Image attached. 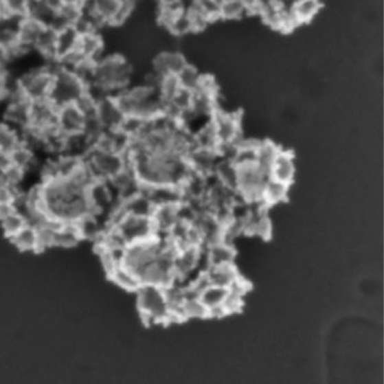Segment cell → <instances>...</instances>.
Masks as SVG:
<instances>
[{
	"mask_svg": "<svg viewBox=\"0 0 384 384\" xmlns=\"http://www.w3.org/2000/svg\"><path fill=\"white\" fill-rule=\"evenodd\" d=\"M7 159H8V163L23 169L25 172L32 168L33 165L36 163L34 152L22 142L14 150H11L10 153L7 155Z\"/></svg>",
	"mask_w": 384,
	"mask_h": 384,
	"instance_id": "836d02e7",
	"label": "cell"
},
{
	"mask_svg": "<svg viewBox=\"0 0 384 384\" xmlns=\"http://www.w3.org/2000/svg\"><path fill=\"white\" fill-rule=\"evenodd\" d=\"M194 225L199 231L202 247H210L223 240L224 224L209 211L202 212Z\"/></svg>",
	"mask_w": 384,
	"mask_h": 384,
	"instance_id": "7c38bea8",
	"label": "cell"
},
{
	"mask_svg": "<svg viewBox=\"0 0 384 384\" xmlns=\"http://www.w3.org/2000/svg\"><path fill=\"white\" fill-rule=\"evenodd\" d=\"M247 14L245 1L240 0H223L220 5V19H240Z\"/></svg>",
	"mask_w": 384,
	"mask_h": 384,
	"instance_id": "ab89813d",
	"label": "cell"
},
{
	"mask_svg": "<svg viewBox=\"0 0 384 384\" xmlns=\"http://www.w3.org/2000/svg\"><path fill=\"white\" fill-rule=\"evenodd\" d=\"M131 75V66L126 58L117 54L108 55L93 65L90 84H98L115 97L119 91L128 87Z\"/></svg>",
	"mask_w": 384,
	"mask_h": 384,
	"instance_id": "7a4b0ae2",
	"label": "cell"
},
{
	"mask_svg": "<svg viewBox=\"0 0 384 384\" xmlns=\"http://www.w3.org/2000/svg\"><path fill=\"white\" fill-rule=\"evenodd\" d=\"M108 277L113 284L120 286L121 289L126 290V291L137 292L139 286H142L139 275L126 266H123L122 264H117V267L108 275Z\"/></svg>",
	"mask_w": 384,
	"mask_h": 384,
	"instance_id": "603a6c76",
	"label": "cell"
},
{
	"mask_svg": "<svg viewBox=\"0 0 384 384\" xmlns=\"http://www.w3.org/2000/svg\"><path fill=\"white\" fill-rule=\"evenodd\" d=\"M54 80V65L52 63L33 67L18 78L19 87L31 102L47 100Z\"/></svg>",
	"mask_w": 384,
	"mask_h": 384,
	"instance_id": "5b68a950",
	"label": "cell"
},
{
	"mask_svg": "<svg viewBox=\"0 0 384 384\" xmlns=\"http://www.w3.org/2000/svg\"><path fill=\"white\" fill-rule=\"evenodd\" d=\"M185 56L179 52H161L156 56L153 62V69L155 74L161 77L170 76L179 73L187 65Z\"/></svg>",
	"mask_w": 384,
	"mask_h": 384,
	"instance_id": "e0dca14e",
	"label": "cell"
},
{
	"mask_svg": "<svg viewBox=\"0 0 384 384\" xmlns=\"http://www.w3.org/2000/svg\"><path fill=\"white\" fill-rule=\"evenodd\" d=\"M76 51L84 60L95 64L104 58L102 56L104 42H102V38L99 36L98 32L82 34L79 38Z\"/></svg>",
	"mask_w": 384,
	"mask_h": 384,
	"instance_id": "d6986e66",
	"label": "cell"
},
{
	"mask_svg": "<svg viewBox=\"0 0 384 384\" xmlns=\"http://www.w3.org/2000/svg\"><path fill=\"white\" fill-rule=\"evenodd\" d=\"M82 236L79 234L76 224L64 223L60 224L56 229L55 234V247L71 248L78 245Z\"/></svg>",
	"mask_w": 384,
	"mask_h": 384,
	"instance_id": "4dcf8cb0",
	"label": "cell"
},
{
	"mask_svg": "<svg viewBox=\"0 0 384 384\" xmlns=\"http://www.w3.org/2000/svg\"><path fill=\"white\" fill-rule=\"evenodd\" d=\"M19 190L10 185H3L0 187V203H14L18 199Z\"/></svg>",
	"mask_w": 384,
	"mask_h": 384,
	"instance_id": "f907efd6",
	"label": "cell"
},
{
	"mask_svg": "<svg viewBox=\"0 0 384 384\" xmlns=\"http://www.w3.org/2000/svg\"><path fill=\"white\" fill-rule=\"evenodd\" d=\"M79 38V33L73 27L58 32L56 38V60H60L75 52L78 47Z\"/></svg>",
	"mask_w": 384,
	"mask_h": 384,
	"instance_id": "83f0119b",
	"label": "cell"
},
{
	"mask_svg": "<svg viewBox=\"0 0 384 384\" xmlns=\"http://www.w3.org/2000/svg\"><path fill=\"white\" fill-rule=\"evenodd\" d=\"M14 211H16V209L14 203H0V222L10 216Z\"/></svg>",
	"mask_w": 384,
	"mask_h": 384,
	"instance_id": "816d5d0a",
	"label": "cell"
},
{
	"mask_svg": "<svg viewBox=\"0 0 384 384\" xmlns=\"http://www.w3.org/2000/svg\"><path fill=\"white\" fill-rule=\"evenodd\" d=\"M45 25L31 18H25L20 21L18 27V45L25 52L34 51L36 42L41 36Z\"/></svg>",
	"mask_w": 384,
	"mask_h": 384,
	"instance_id": "ac0fdd59",
	"label": "cell"
},
{
	"mask_svg": "<svg viewBox=\"0 0 384 384\" xmlns=\"http://www.w3.org/2000/svg\"><path fill=\"white\" fill-rule=\"evenodd\" d=\"M55 12L49 1H27V18L36 20L45 27H49L54 19Z\"/></svg>",
	"mask_w": 384,
	"mask_h": 384,
	"instance_id": "d6a6232c",
	"label": "cell"
},
{
	"mask_svg": "<svg viewBox=\"0 0 384 384\" xmlns=\"http://www.w3.org/2000/svg\"><path fill=\"white\" fill-rule=\"evenodd\" d=\"M213 174H216L218 181L236 194L237 185H238V172L237 167L233 161H225V159H218L216 168Z\"/></svg>",
	"mask_w": 384,
	"mask_h": 384,
	"instance_id": "4316f807",
	"label": "cell"
},
{
	"mask_svg": "<svg viewBox=\"0 0 384 384\" xmlns=\"http://www.w3.org/2000/svg\"><path fill=\"white\" fill-rule=\"evenodd\" d=\"M180 89L181 88H180L179 82H178L177 76L170 75V76H165L161 78L158 93H159L163 104H166L168 101L172 100L174 95H177Z\"/></svg>",
	"mask_w": 384,
	"mask_h": 384,
	"instance_id": "ee69618b",
	"label": "cell"
},
{
	"mask_svg": "<svg viewBox=\"0 0 384 384\" xmlns=\"http://www.w3.org/2000/svg\"><path fill=\"white\" fill-rule=\"evenodd\" d=\"M170 32L174 36H185L188 33L194 32V27H192V22H191L190 16H189L187 9L183 12L178 14L167 27Z\"/></svg>",
	"mask_w": 384,
	"mask_h": 384,
	"instance_id": "7bdbcfd3",
	"label": "cell"
},
{
	"mask_svg": "<svg viewBox=\"0 0 384 384\" xmlns=\"http://www.w3.org/2000/svg\"><path fill=\"white\" fill-rule=\"evenodd\" d=\"M157 234H168L178 223V205H158L152 214Z\"/></svg>",
	"mask_w": 384,
	"mask_h": 384,
	"instance_id": "ffe728a7",
	"label": "cell"
},
{
	"mask_svg": "<svg viewBox=\"0 0 384 384\" xmlns=\"http://www.w3.org/2000/svg\"><path fill=\"white\" fill-rule=\"evenodd\" d=\"M178 82L181 89L194 93L199 88L202 75L194 66L187 64L177 75Z\"/></svg>",
	"mask_w": 384,
	"mask_h": 384,
	"instance_id": "8d00e7d4",
	"label": "cell"
},
{
	"mask_svg": "<svg viewBox=\"0 0 384 384\" xmlns=\"http://www.w3.org/2000/svg\"><path fill=\"white\" fill-rule=\"evenodd\" d=\"M242 306H244V295L227 289V297H225V301L223 303V308L227 312V315L240 312Z\"/></svg>",
	"mask_w": 384,
	"mask_h": 384,
	"instance_id": "c3c4849f",
	"label": "cell"
},
{
	"mask_svg": "<svg viewBox=\"0 0 384 384\" xmlns=\"http://www.w3.org/2000/svg\"><path fill=\"white\" fill-rule=\"evenodd\" d=\"M213 126L216 130L218 144L235 143L242 139L240 133V117L236 113H227L222 111L218 106L211 117Z\"/></svg>",
	"mask_w": 384,
	"mask_h": 384,
	"instance_id": "30bf717a",
	"label": "cell"
},
{
	"mask_svg": "<svg viewBox=\"0 0 384 384\" xmlns=\"http://www.w3.org/2000/svg\"><path fill=\"white\" fill-rule=\"evenodd\" d=\"M1 168H3L5 183L10 185V187L18 189V185L22 183V180L25 178V170L19 168V167L14 166V165L8 163V161Z\"/></svg>",
	"mask_w": 384,
	"mask_h": 384,
	"instance_id": "f6af8a7d",
	"label": "cell"
},
{
	"mask_svg": "<svg viewBox=\"0 0 384 384\" xmlns=\"http://www.w3.org/2000/svg\"><path fill=\"white\" fill-rule=\"evenodd\" d=\"M0 225L3 229V234L10 240L11 237H14L18 231L27 225V221L25 216L16 210L11 213L10 216L3 218V221L0 222Z\"/></svg>",
	"mask_w": 384,
	"mask_h": 384,
	"instance_id": "b9f144b4",
	"label": "cell"
},
{
	"mask_svg": "<svg viewBox=\"0 0 384 384\" xmlns=\"http://www.w3.org/2000/svg\"><path fill=\"white\" fill-rule=\"evenodd\" d=\"M75 224H76L82 240H99V238L104 234V229L101 227L98 216L95 213L88 214Z\"/></svg>",
	"mask_w": 384,
	"mask_h": 384,
	"instance_id": "1f68e13d",
	"label": "cell"
},
{
	"mask_svg": "<svg viewBox=\"0 0 384 384\" xmlns=\"http://www.w3.org/2000/svg\"><path fill=\"white\" fill-rule=\"evenodd\" d=\"M205 273L211 284L224 286V288H229L240 277L234 264L210 267Z\"/></svg>",
	"mask_w": 384,
	"mask_h": 384,
	"instance_id": "d4e9b609",
	"label": "cell"
},
{
	"mask_svg": "<svg viewBox=\"0 0 384 384\" xmlns=\"http://www.w3.org/2000/svg\"><path fill=\"white\" fill-rule=\"evenodd\" d=\"M10 240L19 251H36V248H38L36 229L30 224H27L14 237H11Z\"/></svg>",
	"mask_w": 384,
	"mask_h": 384,
	"instance_id": "e575fe53",
	"label": "cell"
},
{
	"mask_svg": "<svg viewBox=\"0 0 384 384\" xmlns=\"http://www.w3.org/2000/svg\"><path fill=\"white\" fill-rule=\"evenodd\" d=\"M104 131H106V128L101 124L95 113L84 117L82 134L89 141L90 144L93 145V146Z\"/></svg>",
	"mask_w": 384,
	"mask_h": 384,
	"instance_id": "60d3db41",
	"label": "cell"
},
{
	"mask_svg": "<svg viewBox=\"0 0 384 384\" xmlns=\"http://www.w3.org/2000/svg\"><path fill=\"white\" fill-rule=\"evenodd\" d=\"M185 159L188 161L191 170L203 176L212 174L218 163L220 156L216 150L194 148L187 154Z\"/></svg>",
	"mask_w": 384,
	"mask_h": 384,
	"instance_id": "5bb4252c",
	"label": "cell"
},
{
	"mask_svg": "<svg viewBox=\"0 0 384 384\" xmlns=\"http://www.w3.org/2000/svg\"><path fill=\"white\" fill-rule=\"evenodd\" d=\"M5 12L9 18L22 20L27 18V1L25 0H7L5 1Z\"/></svg>",
	"mask_w": 384,
	"mask_h": 384,
	"instance_id": "bcb514c9",
	"label": "cell"
},
{
	"mask_svg": "<svg viewBox=\"0 0 384 384\" xmlns=\"http://www.w3.org/2000/svg\"><path fill=\"white\" fill-rule=\"evenodd\" d=\"M95 115L106 130H119L126 117L115 97H106L97 102Z\"/></svg>",
	"mask_w": 384,
	"mask_h": 384,
	"instance_id": "4fadbf2b",
	"label": "cell"
},
{
	"mask_svg": "<svg viewBox=\"0 0 384 384\" xmlns=\"http://www.w3.org/2000/svg\"><path fill=\"white\" fill-rule=\"evenodd\" d=\"M181 315L183 321L189 319H207L209 317V310L201 302L199 297L191 295L185 286V297L181 304Z\"/></svg>",
	"mask_w": 384,
	"mask_h": 384,
	"instance_id": "f1b7e54d",
	"label": "cell"
},
{
	"mask_svg": "<svg viewBox=\"0 0 384 384\" xmlns=\"http://www.w3.org/2000/svg\"><path fill=\"white\" fill-rule=\"evenodd\" d=\"M84 115L75 104L62 106L58 112V126L64 135L80 133L84 124Z\"/></svg>",
	"mask_w": 384,
	"mask_h": 384,
	"instance_id": "2e32d148",
	"label": "cell"
},
{
	"mask_svg": "<svg viewBox=\"0 0 384 384\" xmlns=\"http://www.w3.org/2000/svg\"><path fill=\"white\" fill-rule=\"evenodd\" d=\"M295 174V158L288 150H280L270 168L269 178L290 185L293 183Z\"/></svg>",
	"mask_w": 384,
	"mask_h": 384,
	"instance_id": "9a60e30c",
	"label": "cell"
},
{
	"mask_svg": "<svg viewBox=\"0 0 384 384\" xmlns=\"http://www.w3.org/2000/svg\"><path fill=\"white\" fill-rule=\"evenodd\" d=\"M7 161H8V159H7V155L3 154V152L0 150V167L5 166Z\"/></svg>",
	"mask_w": 384,
	"mask_h": 384,
	"instance_id": "f5cc1de1",
	"label": "cell"
},
{
	"mask_svg": "<svg viewBox=\"0 0 384 384\" xmlns=\"http://www.w3.org/2000/svg\"><path fill=\"white\" fill-rule=\"evenodd\" d=\"M111 229L117 231V234L126 246L150 240L158 235L152 218H142L130 214L123 216L122 220Z\"/></svg>",
	"mask_w": 384,
	"mask_h": 384,
	"instance_id": "ba28073f",
	"label": "cell"
},
{
	"mask_svg": "<svg viewBox=\"0 0 384 384\" xmlns=\"http://www.w3.org/2000/svg\"><path fill=\"white\" fill-rule=\"evenodd\" d=\"M237 167L238 185L236 194L248 203L260 202L262 189L269 176L264 174L256 163H244Z\"/></svg>",
	"mask_w": 384,
	"mask_h": 384,
	"instance_id": "52a82bcc",
	"label": "cell"
},
{
	"mask_svg": "<svg viewBox=\"0 0 384 384\" xmlns=\"http://www.w3.org/2000/svg\"><path fill=\"white\" fill-rule=\"evenodd\" d=\"M123 209L126 214L130 216H142V218H152L155 205L150 201L148 194L144 191H141L137 196H132L131 199L121 202Z\"/></svg>",
	"mask_w": 384,
	"mask_h": 384,
	"instance_id": "cb8c5ba5",
	"label": "cell"
},
{
	"mask_svg": "<svg viewBox=\"0 0 384 384\" xmlns=\"http://www.w3.org/2000/svg\"><path fill=\"white\" fill-rule=\"evenodd\" d=\"M115 99L126 117L152 121L163 113V102L158 90L148 84L126 87L119 91Z\"/></svg>",
	"mask_w": 384,
	"mask_h": 384,
	"instance_id": "6da1fadb",
	"label": "cell"
},
{
	"mask_svg": "<svg viewBox=\"0 0 384 384\" xmlns=\"http://www.w3.org/2000/svg\"><path fill=\"white\" fill-rule=\"evenodd\" d=\"M289 189V185L279 183L277 180L269 178L267 180V183H264V189H262V200H260V202L266 207L279 205L281 202L286 201L288 199Z\"/></svg>",
	"mask_w": 384,
	"mask_h": 384,
	"instance_id": "7402d4cb",
	"label": "cell"
},
{
	"mask_svg": "<svg viewBox=\"0 0 384 384\" xmlns=\"http://www.w3.org/2000/svg\"><path fill=\"white\" fill-rule=\"evenodd\" d=\"M321 5L317 0H299L292 3L290 11L297 25H300L312 21L314 16L319 14Z\"/></svg>",
	"mask_w": 384,
	"mask_h": 384,
	"instance_id": "484cf974",
	"label": "cell"
},
{
	"mask_svg": "<svg viewBox=\"0 0 384 384\" xmlns=\"http://www.w3.org/2000/svg\"><path fill=\"white\" fill-rule=\"evenodd\" d=\"M196 3H198V7H199L203 16L207 18V21L212 22L214 20L220 19L221 1L203 0V1H196Z\"/></svg>",
	"mask_w": 384,
	"mask_h": 384,
	"instance_id": "7dc6e473",
	"label": "cell"
},
{
	"mask_svg": "<svg viewBox=\"0 0 384 384\" xmlns=\"http://www.w3.org/2000/svg\"><path fill=\"white\" fill-rule=\"evenodd\" d=\"M86 194L93 213L98 216L106 213L109 214L113 207L119 203L117 194L106 180H95L86 191Z\"/></svg>",
	"mask_w": 384,
	"mask_h": 384,
	"instance_id": "9c48e42d",
	"label": "cell"
},
{
	"mask_svg": "<svg viewBox=\"0 0 384 384\" xmlns=\"http://www.w3.org/2000/svg\"><path fill=\"white\" fill-rule=\"evenodd\" d=\"M82 159L95 180L108 181L128 166L123 154L106 152L93 146Z\"/></svg>",
	"mask_w": 384,
	"mask_h": 384,
	"instance_id": "8992f818",
	"label": "cell"
},
{
	"mask_svg": "<svg viewBox=\"0 0 384 384\" xmlns=\"http://www.w3.org/2000/svg\"><path fill=\"white\" fill-rule=\"evenodd\" d=\"M205 251H207L209 268L234 264L235 257H236L234 246L225 242H220L210 247H207Z\"/></svg>",
	"mask_w": 384,
	"mask_h": 384,
	"instance_id": "44dd1931",
	"label": "cell"
},
{
	"mask_svg": "<svg viewBox=\"0 0 384 384\" xmlns=\"http://www.w3.org/2000/svg\"><path fill=\"white\" fill-rule=\"evenodd\" d=\"M135 8V3L133 1H122L121 0L120 8L117 11V16L112 25H121L128 19V16H131Z\"/></svg>",
	"mask_w": 384,
	"mask_h": 384,
	"instance_id": "681fc988",
	"label": "cell"
},
{
	"mask_svg": "<svg viewBox=\"0 0 384 384\" xmlns=\"http://www.w3.org/2000/svg\"><path fill=\"white\" fill-rule=\"evenodd\" d=\"M280 150L281 148H279L275 143L270 142V141L258 142V144H257V166L268 176H269L270 168H271V165L275 161V156L278 155Z\"/></svg>",
	"mask_w": 384,
	"mask_h": 384,
	"instance_id": "f546056e",
	"label": "cell"
},
{
	"mask_svg": "<svg viewBox=\"0 0 384 384\" xmlns=\"http://www.w3.org/2000/svg\"><path fill=\"white\" fill-rule=\"evenodd\" d=\"M21 143V133L0 121V150L8 155Z\"/></svg>",
	"mask_w": 384,
	"mask_h": 384,
	"instance_id": "74e56055",
	"label": "cell"
},
{
	"mask_svg": "<svg viewBox=\"0 0 384 384\" xmlns=\"http://www.w3.org/2000/svg\"><path fill=\"white\" fill-rule=\"evenodd\" d=\"M135 293L139 314L148 324H168L172 321L170 310L163 288L142 284Z\"/></svg>",
	"mask_w": 384,
	"mask_h": 384,
	"instance_id": "3957f363",
	"label": "cell"
},
{
	"mask_svg": "<svg viewBox=\"0 0 384 384\" xmlns=\"http://www.w3.org/2000/svg\"><path fill=\"white\" fill-rule=\"evenodd\" d=\"M187 9L181 1H161L158 7V20L161 25L168 27L169 23Z\"/></svg>",
	"mask_w": 384,
	"mask_h": 384,
	"instance_id": "f35d334b",
	"label": "cell"
},
{
	"mask_svg": "<svg viewBox=\"0 0 384 384\" xmlns=\"http://www.w3.org/2000/svg\"><path fill=\"white\" fill-rule=\"evenodd\" d=\"M205 247L187 245L178 248L174 257V271L176 280L188 278L191 273L201 266Z\"/></svg>",
	"mask_w": 384,
	"mask_h": 384,
	"instance_id": "8fae6325",
	"label": "cell"
},
{
	"mask_svg": "<svg viewBox=\"0 0 384 384\" xmlns=\"http://www.w3.org/2000/svg\"><path fill=\"white\" fill-rule=\"evenodd\" d=\"M227 295V288L224 286L210 284L207 286L199 295V299L205 304L207 310H214L223 306L224 301Z\"/></svg>",
	"mask_w": 384,
	"mask_h": 384,
	"instance_id": "d590c367",
	"label": "cell"
},
{
	"mask_svg": "<svg viewBox=\"0 0 384 384\" xmlns=\"http://www.w3.org/2000/svg\"><path fill=\"white\" fill-rule=\"evenodd\" d=\"M1 101H3V99H1V97H0V102H1Z\"/></svg>",
	"mask_w": 384,
	"mask_h": 384,
	"instance_id": "db71d44e",
	"label": "cell"
},
{
	"mask_svg": "<svg viewBox=\"0 0 384 384\" xmlns=\"http://www.w3.org/2000/svg\"><path fill=\"white\" fill-rule=\"evenodd\" d=\"M86 89L87 86L74 71L64 69L58 63L54 71V80L49 100L60 109L62 106L76 104L77 100L86 93Z\"/></svg>",
	"mask_w": 384,
	"mask_h": 384,
	"instance_id": "277c9868",
	"label": "cell"
}]
</instances>
